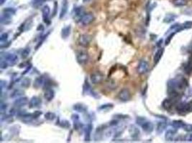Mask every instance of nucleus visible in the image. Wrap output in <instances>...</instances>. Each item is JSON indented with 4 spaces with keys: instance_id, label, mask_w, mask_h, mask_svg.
Returning a JSON list of instances; mask_svg holds the SVG:
<instances>
[{
    "instance_id": "obj_39",
    "label": "nucleus",
    "mask_w": 192,
    "mask_h": 143,
    "mask_svg": "<svg viewBox=\"0 0 192 143\" xmlns=\"http://www.w3.org/2000/svg\"><path fill=\"white\" fill-rule=\"evenodd\" d=\"M60 127H63V128H66V129L70 127V123H69L67 120L61 121V122H60Z\"/></svg>"
},
{
    "instance_id": "obj_24",
    "label": "nucleus",
    "mask_w": 192,
    "mask_h": 143,
    "mask_svg": "<svg viewBox=\"0 0 192 143\" xmlns=\"http://www.w3.org/2000/svg\"><path fill=\"white\" fill-rule=\"evenodd\" d=\"M166 126H167V124L165 122H159L157 123V128H156V131L157 133L158 134H161L165 130V129L166 128Z\"/></svg>"
},
{
    "instance_id": "obj_20",
    "label": "nucleus",
    "mask_w": 192,
    "mask_h": 143,
    "mask_svg": "<svg viewBox=\"0 0 192 143\" xmlns=\"http://www.w3.org/2000/svg\"><path fill=\"white\" fill-rule=\"evenodd\" d=\"M163 52H164V49L163 48H160L157 50L156 52H155V55H154V59H153V60H154V64H156L159 62L160 60H161L162 56H163Z\"/></svg>"
},
{
    "instance_id": "obj_1",
    "label": "nucleus",
    "mask_w": 192,
    "mask_h": 143,
    "mask_svg": "<svg viewBox=\"0 0 192 143\" xmlns=\"http://www.w3.org/2000/svg\"><path fill=\"white\" fill-rule=\"evenodd\" d=\"M136 123L138 125H140L145 133H152L153 129H154V126H153V123L150 121H149L146 118H144V117H137L136 118Z\"/></svg>"
},
{
    "instance_id": "obj_42",
    "label": "nucleus",
    "mask_w": 192,
    "mask_h": 143,
    "mask_svg": "<svg viewBox=\"0 0 192 143\" xmlns=\"http://www.w3.org/2000/svg\"><path fill=\"white\" fill-rule=\"evenodd\" d=\"M184 130L187 132H192V125H189V124H186L184 127H183Z\"/></svg>"
},
{
    "instance_id": "obj_8",
    "label": "nucleus",
    "mask_w": 192,
    "mask_h": 143,
    "mask_svg": "<svg viewBox=\"0 0 192 143\" xmlns=\"http://www.w3.org/2000/svg\"><path fill=\"white\" fill-rule=\"evenodd\" d=\"M148 70L149 64L148 62H146L145 60H140L137 68V72L140 74V75H143V74H145Z\"/></svg>"
},
{
    "instance_id": "obj_15",
    "label": "nucleus",
    "mask_w": 192,
    "mask_h": 143,
    "mask_svg": "<svg viewBox=\"0 0 192 143\" xmlns=\"http://www.w3.org/2000/svg\"><path fill=\"white\" fill-rule=\"evenodd\" d=\"M68 0H63L62 2V5H61V9H60V19L63 18L65 17V15L66 14L67 11H68Z\"/></svg>"
},
{
    "instance_id": "obj_4",
    "label": "nucleus",
    "mask_w": 192,
    "mask_h": 143,
    "mask_svg": "<svg viewBox=\"0 0 192 143\" xmlns=\"http://www.w3.org/2000/svg\"><path fill=\"white\" fill-rule=\"evenodd\" d=\"M85 12H84V8L82 6H78L76 7L73 10V18L76 21H81L82 17L85 15Z\"/></svg>"
},
{
    "instance_id": "obj_16",
    "label": "nucleus",
    "mask_w": 192,
    "mask_h": 143,
    "mask_svg": "<svg viewBox=\"0 0 192 143\" xmlns=\"http://www.w3.org/2000/svg\"><path fill=\"white\" fill-rule=\"evenodd\" d=\"M176 133H177V129L174 128H174L168 129V130L166 131L165 135V140H167V141H172V140H174V136L176 134Z\"/></svg>"
},
{
    "instance_id": "obj_21",
    "label": "nucleus",
    "mask_w": 192,
    "mask_h": 143,
    "mask_svg": "<svg viewBox=\"0 0 192 143\" xmlns=\"http://www.w3.org/2000/svg\"><path fill=\"white\" fill-rule=\"evenodd\" d=\"M174 101L173 99H171V98L166 99L163 102V103H162V105H163V107L164 108V109L169 110L171 109V107H173V105H174Z\"/></svg>"
},
{
    "instance_id": "obj_22",
    "label": "nucleus",
    "mask_w": 192,
    "mask_h": 143,
    "mask_svg": "<svg viewBox=\"0 0 192 143\" xmlns=\"http://www.w3.org/2000/svg\"><path fill=\"white\" fill-rule=\"evenodd\" d=\"M177 111L179 112H189V105L188 103H181L176 107Z\"/></svg>"
},
{
    "instance_id": "obj_14",
    "label": "nucleus",
    "mask_w": 192,
    "mask_h": 143,
    "mask_svg": "<svg viewBox=\"0 0 192 143\" xmlns=\"http://www.w3.org/2000/svg\"><path fill=\"white\" fill-rule=\"evenodd\" d=\"M46 82H45V78L44 77V76H40V77H37L35 80L34 82V87L35 88H40L42 87L43 86H44L45 84H46Z\"/></svg>"
},
{
    "instance_id": "obj_41",
    "label": "nucleus",
    "mask_w": 192,
    "mask_h": 143,
    "mask_svg": "<svg viewBox=\"0 0 192 143\" xmlns=\"http://www.w3.org/2000/svg\"><path fill=\"white\" fill-rule=\"evenodd\" d=\"M183 29H189V28H191L192 27V22L191 21H186V22L183 23V25H182Z\"/></svg>"
},
{
    "instance_id": "obj_35",
    "label": "nucleus",
    "mask_w": 192,
    "mask_h": 143,
    "mask_svg": "<svg viewBox=\"0 0 192 143\" xmlns=\"http://www.w3.org/2000/svg\"><path fill=\"white\" fill-rule=\"evenodd\" d=\"M24 94V92L21 90H15L12 94H11V97L12 98H14V97H17L21 96L22 95Z\"/></svg>"
},
{
    "instance_id": "obj_33",
    "label": "nucleus",
    "mask_w": 192,
    "mask_h": 143,
    "mask_svg": "<svg viewBox=\"0 0 192 143\" xmlns=\"http://www.w3.org/2000/svg\"><path fill=\"white\" fill-rule=\"evenodd\" d=\"M20 85L23 88H27L30 85V79L28 78H25L22 80Z\"/></svg>"
},
{
    "instance_id": "obj_28",
    "label": "nucleus",
    "mask_w": 192,
    "mask_h": 143,
    "mask_svg": "<svg viewBox=\"0 0 192 143\" xmlns=\"http://www.w3.org/2000/svg\"><path fill=\"white\" fill-rule=\"evenodd\" d=\"M176 18V15L173 14H168L165 17V18L163 19V21L165 23H170L173 21L175 20V19Z\"/></svg>"
},
{
    "instance_id": "obj_17",
    "label": "nucleus",
    "mask_w": 192,
    "mask_h": 143,
    "mask_svg": "<svg viewBox=\"0 0 192 143\" xmlns=\"http://www.w3.org/2000/svg\"><path fill=\"white\" fill-rule=\"evenodd\" d=\"M54 97H55V92H54V90H53V89L47 88V90L45 91L44 97L47 101H48V102L51 101L52 99L54 98Z\"/></svg>"
},
{
    "instance_id": "obj_5",
    "label": "nucleus",
    "mask_w": 192,
    "mask_h": 143,
    "mask_svg": "<svg viewBox=\"0 0 192 143\" xmlns=\"http://www.w3.org/2000/svg\"><path fill=\"white\" fill-rule=\"evenodd\" d=\"M118 98L120 101L122 102H127L129 101L131 98V93L129 90L127 88H124L119 92L118 94Z\"/></svg>"
},
{
    "instance_id": "obj_7",
    "label": "nucleus",
    "mask_w": 192,
    "mask_h": 143,
    "mask_svg": "<svg viewBox=\"0 0 192 143\" xmlns=\"http://www.w3.org/2000/svg\"><path fill=\"white\" fill-rule=\"evenodd\" d=\"M104 77V76L100 72H96L93 73L90 76V80L92 82V84H99L100 82H101L103 81Z\"/></svg>"
},
{
    "instance_id": "obj_36",
    "label": "nucleus",
    "mask_w": 192,
    "mask_h": 143,
    "mask_svg": "<svg viewBox=\"0 0 192 143\" xmlns=\"http://www.w3.org/2000/svg\"><path fill=\"white\" fill-rule=\"evenodd\" d=\"M30 53V48L24 49L21 52L22 58H23V59H25V58H27L28 56H29Z\"/></svg>"
},
{
    "instance_id": "obj_18",
    "label": "nucleus",
    "mask_w": 192,
    "mask_h": 143,
    "mask_svg": "<svg viewBox=\"0 0 192 143\" xmlns=\"http://www.w3.org/2000/svg\"><path fill=\"white\" fill-rule=\"evenodd\" d=\"M73 109L78 112H86L87 111V107L82 103H77L73 106Z\"/></svg>"
},
{
    "instance_id": "obj_43",
    "label": "nucleus",
    "mask_w": 192,
    "mask_h": 143,
    "mask_svg": "<svg viewBox=\"0 0 192 143\" xmlns=\"http://www.w3.org/2000/svg\"><path fill=\"white\" fill-rule=\"evenodd\" d=\"M184 140L186 142H192V134H189V135H186L184 137Z\"/></svg>"
},
{
    "instance_id": "obj_37",
    "label": "nucleus",
    "mask_w": 192,
    "mask_h": 143,
    "mask_svg": "<svg viewBox=\"0 0 192 143\" xmlns=\"http://www.w3.org/2000/svg\"><path fill=\"white\" fill-rule=\"evenodd\" d=\"M113 107V105L112 104H106V105H101V107H99V110H109V109H112Z\"/></svg>"
},
{
    "instance_id": "obj_46",
    "label": "nucleus",
    "mask_w": 192,
    "mask_h": 143,
    "mask_svg": "<svg viewBox=\"0 0 192 143\" xmlns=\"http://www.w3.org/2000/svg\"><path fill=\"white\" fill-rule=\"evenodd\" d=\"M0 1H1V5H3L4 2H6V0H0Z\"/></svg>"
},
{
    "instance_id": "obj_31",
    "label": "nucleus",
    "mask_w": 192,
    "mask_h": 143,
    "mask_svg": "<svg viewBox=\"0 0 192 143\" xmlns=\"http://www.w3.org/2000/svg\"><path fill=\"white\" fill-rule=\"evenodd\" d=\"M3 13L8 14V15H10V16H12V15H14L15 13H16V10H15L14 8H11V7L5 8L3 10Z\"/></svg>"
},
{
    "instance_id": "obj_44",
    "label": "nucleus",
    "mask_w": 192,
    "mask_h": 143,
    "mask_svg": "<svg viewBox=\"0 0 192 143\" xmlns=\"http://www.w3.org/2000/svg\"><path fill=\"white\" fill-rule=\"evenodd\" d=\"M174 34H175V33H172V34H170V35L168 36L167 38H166V40H165V44H166V45H168V44H169L170 42V40H172L173 36H174Z\"/></svg>"
},
{
    "instance_id": "obj_9",
    "label": "nucleus",
    "mask_w": 192,
    "mask_h": 143,
    "mask_svg": "<svg viewBox=\"0 0 192 143\" xmlns=\"http://www.w3.org/2000/svg\"><path fill=\"white\" fill-rule=\"evenodd\" d=\"M94 14H92V13H88V14H86L83 17H82L80 22H81V24L83 26H88L94 21Z\"/></svg>"
},
{
    "instance_id": "obj_27",
    "label": "nucleus",
    "mask_w": 192,
    "mask_h": 143,
    "mask_svg": "<svg viewBox=\"0 0 192 143\" xmlns=\"http://www.w3.org/2000/svg\"><path fill=\"white\" fill-rule=\"evenodd\" d=\"M171 125L174 128L178 129V128H183L185 126L186 123H184L183 121H181V120H174L172 122Z\"/></svg>"
},
{
    "instance_id": "obj_25",
    "label": "nucleus",
    "mask_w": 192,
    "mask_h": 143,
    "mask_svg": "<svg viewBox=\"0 0 192 143\" xmlns=\"http://www.w3.org/2000/svg\"><path fill=\"white\" fill-rule=\"evenodd\" d=\"M11 16L10 15H8L6 14H2L1 16V23L4 24V25H8L11 22Z\"/></svg>"
},
{
    "instance_id": "obj_3",
    "label": "nucleus",
    "mask_w": 192,
    "mask_h": 143,
    "mask_svg": "<svg viewBox=\"0 0 192 143\" xmlns=\"http://www.w3.org/2000/svg\"><path fill=\"white\" fill-rule=\"evenodd\" d=\"M92 40V36L87 34H84L80 35L79 40H78V42H79L80 46L83 47H87L90 44Z\"/></svg>"
},
{
    "instance_id": "obj_2",
    "label": "nucleus",
    "mask_w": 192,
    "mask_h": 143,
    "mask_svg": "<svg viewBox=\"0 0 192 143\" xmlns=\"http://www.w3.org/2000/svg\"><path fill=\"white\" fill-rule=\"evenodd\" d=\"M76 60L77 62L81 65H84L87 63L89 59V56L86 51L84 50H79L76 52Z\"/></svg>"
},
{
    "instance_id": "obj_30",
    "label": "nucleus",
    "mask_w": 192,
    "mask_h": 143,
    "mask_svg": "<svg viewBox=\"0 0 192 143\" xmlns=\"http://www.w3.org/2000/svg\"><path fill=\"white\" fill-rule=\"evenodd\" d=\"M186 0H173V4L176 6H183L186 4Z\"/></svg>"
},
{
    "instance_id": "obj_45",
    "label": "nucleus",
    "mask_w": 192,
    "mask_h": 143,
    "mask_svg": "<svg viewBox=\"0 0 192 143\" xmlns=\"http://www.w3.org/2000/svg\"><path fill=\"white\" fill-rule=\"evenodd\" d=\"M92 1V0H83V2L84 3H88V2H89Z\"/></svg>"
},
{
    "instance_id": "obj_23",
    "label": "nucleus",
    "mask_w": 192,
    "mask_h": 143,
    "mask_svg": "<svg viewBox=\"0 0 192 143\" xmlns=\"http://www.w3.org/2000/svg\"><path fill=\"white\" fill-rule=\"evenodd\" d=\"M71 25H68V26H66V27L63 28L62 31H61L62 38L63 39L68 38L71 34Z\"/></svg>"
},
{
    "instance_id": "obj_12",
    "label": "nucleus",
    "mask_w": 192,
    "mask_h": 143,
    "mask_svg": "<svg viewBox=\"0 0 192 143\" xmlns=\"http://www.w3.org/2000/svg\"><path fill=\"white\" fill-rule=\"evenodd\" d=\"M129 133L131 137L134 140H137L140 135L139 129L135 125H130L129 127Z\"/></svg>"
},
{
    "instance_id": "obj_32",
    "label": "nucleus",
    "mask_w": 192,
    "mask_h": 143,
    "mask_svg": "<svg viewBox=\"0 0 192 143\" xmlns=\"http://www.w3.org/2000/svg\"><path fill=\"white\" fill-rule=\"evenodd\" d=\"M8 40V34L7 33H3L1 34L0 37V42H1V47L3 46L4 43L7 42Z\"/></svg>"
},
{
    "instance_id": "obj_13",
    "label": "nucleus",
    "mask_w": 192,
    "mask_h": 143,
    "mask_svg": "<svg viewBox=\"0 0 192 143\" xmlns=\"http://www.w3.org/2000/svg\"><path fill=\"white\" fill-rule=\"evenodd\" d=\"M28 103V99L27 97H19V98H17V99H15L14 102V105L17 107H21L25 106Z\"/></svg>"
},
{
    "instance_id": "obj_38",
    "label": "nucleus",
    "mask_w": 192,
    "mask_h": 143,
    "mask_svg": "<svg viewBox=\"0 0 192 143\" xmlns=\"http://www.w3.org/2000/svg\"><path fill=\"white\" fill-rule=\"evenodd\" d=\"M8 67H10V66H9L7 62H6L4 60L1 59V62H0V68H1V69H2V70H4V69L7 68Z\"/></svg>"
},
{
    "instance_id": "obj_40",
    "label": "nucleus",
    "mask_w": 192,
    "mask_h": 143,
    "mask_svg": "<svg viewBox=\"0 0 192 143\" xmlns=\"http://www.w3.org/2000/svg\"><path fill=\"white\" fill-rule=\"evenodd\" d=\"M6 108H7V105H6V103L2 102V104H1V107H0V110H1L2 114V113H4V112H6Z\"/></svg>"
},
{
    "instance_id": "obj_6",
    "label": "nucleus",
    "mask_w": 192,
    "mask_h": 143,
    "mask_svg": "<svg viewBox=\"0 0 192 143\" xmlns=\"http://www.w3.org/2000/svg\"><path fill=\"white\" fill-rule=\"evenodd\" d=\"M2 59L5 60L10 67L14 65L18 61V57L14 54H6L4 57H2Z\"/></svg>"
},
{
    "instance_id": "obj_11",
    "label": "nucleus",
    "mask_w": 192,
    "mask_h": 143,
    "mask_svg": "<svg viewBox=\"0 0 192 143\" xmlns=\"http://www.w3.org/2000/svg\"><path fill=\"white\" fill-rule=\"evenodd\" d=\"M41 104H42V100H41L40 97L34 96L29 101V107L31 108V109L32 108L39 107L41 105Z\"/></svg>"
},
{
    "instance_id": "obj_10",
    "label": "nucleus",
    "mask_w": 192,
    "mask_h": 143,
    "mask_svg": "<svg viewBox=\"0 0 192 143\" xmlns=\"http://www.w3.org/2000/svg\"><path fill=\"white\" fill-rule=\"evenodd\" d=\"M50 13H51V10L47 5H45L42 9V14H43V21L46 24H50Z\"/></svg>"
},
{
    "instance_id": "obj_26",
    "label": "nucleus",
    "mask_w": 192,
    "mask_h": 143,
    "mask_svg": "<svg viewBox=\"0 0 192 143\" xmlns=\"http://www.w3.org/2000/svg\"><path fill=\"white\" fill-rule=\"evenodd\" d=\"M45 1H46V0H32L31 5L33 8L38 9L44 4V2Z\"/></svg>"
},
{
    "instance_id": "obj_34",
    "label": "nucleus",
    "mask_w": 192,
    "mask_h": 143,
    "mask_svg": "<svg viewBox=\"0 0 192 143\" xmlns=\"http://www.w3.org/2000/svg\"><path fill=\"white\" fill-rule=\"evenodd\" d=\"M45 118L47 120L52 121L55 118V114L52 112H47V113H45Z\"/></svg>"
},
{
    "instance_id": "obj_19",
    "label": "nucleus",
    "mask_w": 192,
    "mask_h": 143,
    "mask_svg": "<svg viewBox=\"0 0 192 143\" xmlns=\"http://www.w3.org/2000/svg\"><path fill=\"white\" fill-rule=\"evenodd\" d=\"M93 129V125L91 124L87 125V126L85 128V136H84V140L86 142H89L91 140V134Z\"/></svg>"
},
{
    "instance_id": "obj_29",
    "label": "nucleus",
    "mask_w": 192,
    "mask_h": 143,
    "mask_svg": "<svg viewBox=\"0 0 192 143\" xmlns=\"http://www.w3.org/2000/svg\"><path fill=\"white\" fill-rule=\"evenodd\" d=\"M184 71L186 73L188 74V75H190V74L192 72V60H189V61L187 62L184 68Z\"/></svg>"
}]
</instances>
